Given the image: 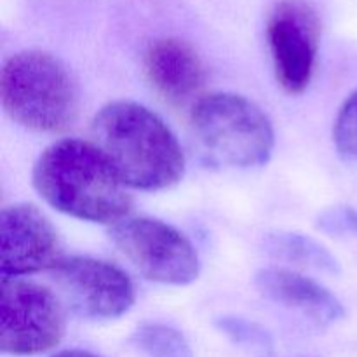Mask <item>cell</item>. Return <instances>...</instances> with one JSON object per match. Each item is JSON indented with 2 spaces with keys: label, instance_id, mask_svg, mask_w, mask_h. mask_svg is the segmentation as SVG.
Returning <instances> with one entry per match:
<instances>
[{
  "label": "cell",
  "instance_id": "2e32d148",
  "mask_svg": "<svg viewBox=\"0 0 357 357\" xmlns=\"http://www.w3.org/2000/svg\"><path fill=\"white\" fill-rule=\"evenodd\" d=\"M316 227L335 237H357V211L349 206H333L319 213Z\"/></svg>",
  "mask_w": 357,
  "mask_h": 357
},
{
  "label": "cell",
  "instance_id": "5bb4252c",
  "mask_svg": "<svg viewBox=\"0 0 357 357\" xmlns=\"http://www.w3.org/2000/svg\"><path fill=\"white\" fill-rule=\"evenodd\" d=\"M216 326L225 337L236 345L257 352H271L272 351V337L265 328L258 323L237 316H223L216 319Z\"/></svg>",
  "mask_w": 357,
  "mask_h": 357
},
{
  "label": "cell",
  "instance_id": "9c48e42d",
  "mask_svg": "<svg viewBox=\"0 0 357 357\" xmlns=\"http://www.w3.org/2000/svg\"><path fill=\"white\" fill-rule=\"evenodd\" d=\"M63 257L51 220L33 204L6 206L0 213V275L17 279L54 271Z\"/></svg>",
  "mask_w": 357,
  "mask_h": 357
},
{
  "label": "cell",
  "instance_id": "8fae6325",
  "mask_svg": "<svg viewBox=\"0 0 357 357\" xmlns=\"http://www.w3.org/2000/svg\"><path fill=\"white\" fill-rule=\"evenodd\" d=\"M255 284L265 298L300 312L319 326H331L345 317L340 300L321 282L286 267L258 271Z\"/></svg>",
  "mask_w": 357,
  "mask_h": 357
},
{
  "label": "cell",
  "instance_id": "3957f363",
  "mask_svg": "<svg viewBox=\"0 0 357 357\" xmlns=\"http://www.w3.org/2000/svg\"><path fill=\"white\" fill-rule=\"evenodd\" d=\"M6 114L23 128L47 135L65 132L79 117V89L70 70L44 51L10 56L0 72Z\"/></svg>",
  "mask_w": 357,
  "mask_h": 357
},
{
  "label": "cell",
  "instance_id": "6da1fadb",
  "mask_svg": "<svg viewBox=\"0 0 357 357\" xmlns=\"http://www.w3.org/2000/svg\"><path fill=\"white\" fill-rule=\"evenodd\" d=\"M31 181L51 208L82 222L114 227L131 211L128 185L91 142L68 138L49 145Z\"/></svg>",
  "mask_w": 357,
  "mask_h": 357
},
{
  "label": "cell",
  "instance_id": "ba28073f",
  "mask_svg": "<svg viewBox=\"0 0 357 357\" xmlns=\"http://www.w3.org/2000/svg\"><path fill=\"white\" fill-rule=\"evenodd\" d=\"M321 40V20L303 0L275 3L267 20V44L279 86L302 94L312 82Z\"/></svg>",
  "mask_w": 357,
  "mask_h": 357
},
{
  "label": "cell",
  "instance_id": "7a4b0ae2",
  "mask_svg": "<svg viewBox=\"0 0 357 357\" xmlns=\"http://www.w3.org/2000/svg\"><path fill=\"white\" fill-rule=\"evenodd\" d=\"M93 143L136 190H166L185 174V153L169 126L145 105L112 101L91 122Z\"/></svg>",
  "mask_w": 357,
  "mask_h": 357
},
{
  "label": "cell",
  "instance_id": "52a82bcc",
  "mask_svg": "<svg viewBox=\"0 0 357 357\" xmlns=\"http://www.w3.org/2000/svg\"><path fill=\"white\" fill-rule=\"evenodd\" d=\"M54 281L63 305L82 319H117L135 305L136 288L131 278L105 260L65 258L54 268Z\"/></svg>",
  "mask_w": 357,
  "mask_h": 357
},
{
  "label": "cell",
  "instance_id": "30bf717a",
  "mask_svg": "<svg viewBox=\"0 0 357 357\" xmlns=\"http://www.w3.org/2000/svg\"><path fill=\"white\" fill-rule=\"evenodd\" d=\"M143 65L153 89L174 105L187 103L204 87V63L197 51L181 38L166 37L152 42Z\"/></svg>",
  "mask_w": 357,
  "mask_h": 357
},
{
  "label": "cell",
  "instance_id": "5b68a950",
  "mask_svg": "<svg viewBox=\"0 0 357 357\" xmlns=\"http://www.w3.org/2000/svg\"><path fill=\"white\" fill-rule=\"evenodd\" d=\"M66 307L52 289L24 278L0 284V351L35 356L54 349L65 337Z\"/></svg>",
  "mask_w": 357,
  "mask_h": 357
},
{
  "label": "cell",
  "instance_id": "9a60e30c",
  "mask_svg": "<svg viewBox=\"0 0 357 357\" xmlns=\"http://www.w3.org/2000/svg\"><path fill=\"white\" fill-rule=\"evenodd\" d=\"M333 139L345 160L357 162V91L345 100L337 115Z\"/></svg>",
  "mask_w": 357,
  "mask_h": 357
},
{
  "label": "cell",
  "instance_id": "277c9868",
  "mask_svg": "<svg viewBox=\"0 0 357 357\" xmlns=\"http://www.w3.org/2000/svg\"><path fill=\"white\" fill-rule=\"evenodd\" d=\"M190 128L201 159L220 169L265 166L274 152L271 119L243 94L211 93L199 98Z\"/></svg>",
  "mask_w": 357,
  "mask_h": 357
},
{
  "label": "cell",
  "instance_id": "e0dca14e",
  "mask_svg": "<svg viewBox=\"0 0 357 357\" xmlns=\"http://www.w3.org/2000/svg\"><path fill=\"white\" fill-rule=\"evenodd\" d=\"M52 357H100V356L93 354V352H87V351H63Z\"/></svg>",
  "mask_w": 357,
  "mask_h": 357
},
{
  "label": "cell",
  "instance_id": "7c38bea8",
  "mask_svg": "<svg viewBox=\"0 0 357 357\" xmlns=\"http://www.w3.org/2000/svg\"><path fill=\"white\" fill-rule=\"evenodd\" d=\"M264 248L271 257L296 267L312 268L324 274H338L340 264L326 246L305 234L279 230L265 236Z\"/></svg>",
  "mask_w": 357,
  "mask_h": 357
},
{
  "label": "cell",
  "instance_id": "4fadbf2b",
  "mask_svg": "<svg viewBox=\"0 0 357 357\" xmlns=\"http://www.w3.org/2000/svg\"><path fill=\"white\" fill-rule=\"evenodd\" d=\"M131 342L146 357H195L187 338L167 324H142Z\"/></svg>",
  "mask_w": 357,
  "mask_h": 357
},
{
  "label": "cell",
  "instance_id": "8992f818",
  "mask_svg": "<svg viewBox=\"0 0 357 357\" xmlns=\"http://www.w3.org/2000/svg\"><path fill=\"white\" fill-rule=\"evenodd\" d=\"M110 237L122 257L145 279L160 284L187 286L197 281L201 260L183 232L155 218H124Z\"/></svg>",
  "mask_w": 357,
  "mask_h": 357
}]
</instances>
